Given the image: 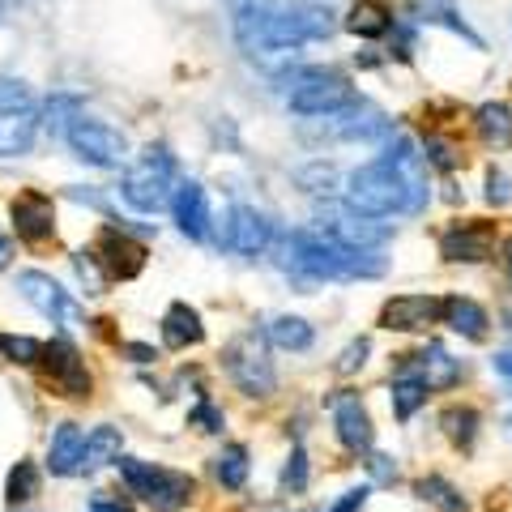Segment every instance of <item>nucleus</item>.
Returning a JSON list of instances; mask_svg holds the SVG:
<instances>
[{"instance_id": "obj_1", "label": "nucleus", "mask_w": 512, "mask_h": 512, "mask_svg": "<svg viewBox=\"0 0 512 512\" xmlns=\"http://www.w3.org/2000/svg\"><path fill=\"white\" fill-rule=\"evenodd\" d=\"M427 197H431L427 163L419 146L402 133H393L380 158L350 171L346 180V210L363 218H393V214L414 218L427 210Z\"/></svg>"}, {"instance_id": "obj_2", "label": "nucleus", "mask_w": 512, "mask_h": 512, "mask_svg": "<svg viewBox=\"0 0 512 512\" xmlns=\"http://www.w3.org/2000/svg\"><path fill=\"white\" fill-rule=\"evenodd\" d=\"M333 9L308 0H235V39L252 60H282L286 52L329 39Z\"/></svg>"}, {"instance_id": "obj_3", "label": "nucleus", "mask_w": 512, "mask_h": 512, "mask_svg": "<svg viewBox=\"0 0 512 512\" xmlns=\"http://www.w3.org/2000/svg\"><path fill=\"white\" fill-rule=\"evenodd\" d=\"M286 269H295L308 282H355V278H380L389 261H384V252L372 248H350L342 239H333L325 227H299L291 231L286 239Z\"/></svg>"}, {"instance_id": "obj_4", "label": "nucleus", "mask_w": 512, "mask_h": 512, "mask_svg": "<svg viewBox=\"0 0 512 512\" xmlns=\"http://www.w3.org/2000/svg\"><path fill=\"white\" fill-rule=\"evenodd\" d=\"M171 192H175V158L167 146H146L128 163L120 180V197L137 214H158L163 205H171Z\"/></svg>"}, {"instance_id": "obj_5", "label": "nucleus", "mask_w": 512, "mask_h": 512, "mask_svg": "<svg viewBox=\"0 0 512 512\" xmlns=\"http://www.w3.org/2000/svg\"><path fill=\"white\" fill-rule=\"evenodd\" d=\"M350 99H355V86H350V77L338 69L308 64V69L286 73V103H291L295 116H308V120L333 116V111H342Z\"/></svg>"}, {"instance_id": "obj_6", "label": "nucleus", "mask_w": 512, "mask_h": 512, "mask_svg": "<svg viewBox=\"0 0 512 512\" xmlns=\"http://www.w3.org/2000/svg\"><path fill=\"white\" fill-rule=\"evenodd\" d=\"M116 466H120L124 487L141 495V500L158 512H180L192 500V491H197L192 474H184V470H167V466H154V461H141V457H120Z\"/></svg>"}, {"instance_id": "obj_7", "label": "nucleus", "mask_w": 512, "mask_h": 512, "mask_svg": "<svg viewBox=\"0 0 512 512\" xmlns=\"http://www.w3.org/2000/svg\"><path fill=\"white\" fill-rule=\"evenodd\" d=\"M222 367H227V376L244 397H274L278 389V372H274V359H269L265 333H239L222 350Z\"/></svg>"}, {"instance_id": "obj_8", "label": "nucleus", "mask_w": 512, "mask_h": 512, "mask_svg": "<svg viewBox=\"0 0 512 512\" xmlns=\"http://www.w3.org/2000/svg\"><path fill=\"white\" fill-rule=\"evenodd\" d=\"M43 376L47 384L60 393V397H73V402H86L90 389H94V380H90V367L82 359V350H77L69 338H52V342H43Z\"/></svg>"}, {"instance_id": "obj_9", "label": "nucleus", "mask_w": 512, "mask_h": 512, "mask_svg": "<svg viewBox=\"0 0 512 512\" xmlns=\"http://www.w3.org/2000/svg\"><path fill=\"white\" fill-rule=\"evenodd\" d=\"M64 141L69 150L90 167H120L124 163V133H116L111 124L94 120V116H73L69 128H64Z\"/></svg>"}, {"instance_id": "obj_10", "label": "nucleus", "mask_w": 512, "mask_h": 512, "mask_svg": "<svg viewBox=\"0 0 512 512\" xmlns=\"http://www.w3.org/2000/svg\"><path fill=\"white\" fill-rule=\"evenodd\" d=\"M18 291H22V299L30 303V308H35L39 316H47L52 325H77V320H82L77 299L64 291L52 274H43V269H22V274H18Z\"/></svg>"}, {"instance_id": "obj_11", "label": "nucleus", "mask_w": 512, "mask_h": 512, "mask_svg": "<svg viewBox=\"0 0 512 512\" xmlns=\"http://www.w3.org/2000/svg\"><path fill=\"white\" fill-rule=\"evenodd\" d=\"M316 133L342 137V141H376V137H389V133H393V120L384 116L376 103L350 99L342 111H333V116H320V128H316Z\"/></svg>"}, {"instance_id": "obj_12", "label": "nucleus", "mask_w": 512, "mask_h": 512, "mask_svg": "<svg viewBox=\"0 0 512 512\" xmlns=\"http://www.w3.org/2000/svg\"><path fill=\"white\" fill-rule=\"evenodd\" d=\"M222 248H231L239 256H261L269 244H274V222L265 214H256L252 205H231L227 214H222Z\"/></svg>"}, {"instance_id": "obj_13", "label": "nucleus", "mask_w": 512, "mask_h": 512, "mask_svg": "<svg viewBox=\"0 0 512 512\" xmlns=\"http://www.w3.org/2000/svg\"><path fill=\"white\" fill-rule=\"evenodd\" d=\"M94 252V261L103 265V274L107 278H120V282H133L141 269H146V244L141 239H133L124 227H107L103 235H99V244L90 248Z\"/></svg>"}, {"instance_id": "obj_14", "label": "nucleus", "mask_w": 512, "mask_h": 512, "mask_svg": "<svg viewBox=\"0 0 512 512\" xmlns=\"http://www.w3.org/2000/svg\"><path fill=\"white\" fill-rule=\"evenodd\" d=\"M9 218H13L18 239H26V244H47V239H56V205L39 188L18 192L9 205Z\"/></svg>"}, {"instance_id": "obj_15", "label": "nucleus", "mask_w": 512, "mask_h": 512, "mask_svg": "<svg viewBox=\"0 0 512 512\" xmlns=\"http://www.w3.org/2000/svg\"><path fill=\"white\" fill-rule=\"evenodd\" d=\"M495 248V227L491 222H453L440 235V256L444 261H461V265H483L491 261Z\"/></svg>"}, {"instance_id": "obj_16", "label": "nucleus", "mask_w": 512, "mask_h": 512, "mask_svg": "<svg viewBox=\"0 0 512 512\" xmlns=\"http://www.w3.org/2000/svg\"><path fill=\"white\" fill-rule=\"evenodd\" d=\"M329 406H333V431H338L342 448H350V453H372L376 427H372V414H367L363 397L359 393H338Z\"/></svg>"}, {"instance_id": "obj_17", "label": "nucleus", "mask_w": 512, "mask_h": 512, "mask_svg": "<svg viewBox=\"0 0 512 512\" xmlns=\"http://www.w3.org/2000/svg\"><path fill=\"white\" fill-rule=\"evenodd\" d=\"M440 320V299L436 295H393L380 308V325L389 333H423Z\"/></svg>"}, {"instance_id": "obj_18", "label": "nucleus", "mask_w": 512, "mask_h": 512, "mask_svg": "<svg viewBox=\"0 0 512 512\" xmlns=\"http://www.w3.org/2000/svg\"><path fill=\"white\" fill-rule=\"evenodd\" d=\"M402 363H397V372H410L419 376L427 389H453V384L461 380V359H453L444 346H423L419 355H397Z\"/></svg>"}, {"instance_id": "obj_19", "label": "nucleus", "mask_w": 512, "mask_h": 512, "mask_svg": "<svg viewBox=\"0 0 512 512\" xmlns=\"http://www.w3.org/2000/svg\"><path fill=\"white\" fill-rule=\"evenodd\" d=\"M171 214H175V227H180L188 239H205L210 235V197L197 180H180L171 192Z\"/></svg>"}, {"instance_id": "obj_20", "label": "nucleus", "mask_w": 512, "mask_h": 512, "mask_svg": "<svg viewBox=\"0 0 512 512\" xmlns=\"http://www.w3.org/2000/svg\"><path fill=\"white\" fill-rule=\"evenodd\" d=\"M82 457H86V431L77 423H56L52 440H47V470L56 478H73L82 474Z\"/></svg>"}, {"instance_id": "obj_21", "label": "nucleus", "mask_w": 512, "mask_h": 512, "mask_svg": "<svg viewBox=\"0 0 512 512\" xmlns=\"http://www.w3.org/2000/svg\"><path fill=\"white\" fill-rule=\"evenodd\" d=\"M39 107H22V111H0V158H22L35 150L39 137Z\"/></svg>"}, {"instance_id": "obj_22", "label": "nucleus", "mask_w": 512, "mask_h": 512, "mask_svg": "<svg viewBox=\"0 0 512 512\" xmlns=\"http://www.w3.org/2000/svg\"><path fill=\"white\" fill-rule=\"evenodd\" d=\"M440 325H448L470 342H483L487 329H491V316H487L483 303H474L466 295H448V299H440Z\"/></svg>"}, {"instance_id": "obj_23", "label": "nucleus", "mask_w": 512, "mask_h": 512, "mask_svg": "<svg viewBox=\"0 0 512 512\" xmlns=\"http://www.w3.org/2000/svg\"><path fill=\"white\" fill-rule=\"evenodd\" d=\"M205 338V325H201V312L188 308V303H171L163 312V342L171 350H188Z\"/></svg>"}, {"instance_id": "obj_24", "label": "nucleus", "mask_w": 512, "mask_h": 512, "mask_svg": "<svg viewBox=\"0 0 512 512\" xmlns=\"http://www.w3.org/2000/svg\"><path fill=\"white\" fill-rule=\"evenodd\" d=\"M393 26H397V18L384 0H355V9H350V18H346V30L359 39H384Z\"/></svg>"}, {"instance_id": "obj_25", "label": "nucleus", "mask_w": 512, "mask_h": 512, "mask_svg": "<svg viewBox=\"0 0 512 512\" xmlns=\"http://www.w3.org/2000/svg\"><path fill=\"white\" fill-rule=\"evenodd\" d=\"M265 342H274L278 350H291V355H303V350H312L316 329L303 316H274L265 325Z\"/></svg>"}, {"instance_id": "obj_26", "label": "nucleus", "mask_w": 512, "mask_h": 512, "mask_svg": "<svg viewBox=\"0 0 512 512\" xmlns=\"http://www.w3.org/2000/svg\"><path fill=\"white\" fill-rule=\"evenodd\" d=\"M474 128L487 146H512V107L508 103H483L474 111Z\"/></svg>"}, {"instance_id": "obj_27", "label": "nucleus", "mask_w": 512, "mask_h": 512, "mask_svg": "<svg viewBox=\"0 0 512 512\" xmlns=\"http://www.w3.org/2000/svg\"><path fill=\"white\" fill-rule=\"evenodd\" d=\"M414 495H419L423 504H431V508H440V512H466L470 508V500L461 495L448 478H440V474H423L419 483H414Z\"/></svg>"}, {"instance_id": "obj_28", "label": "nucleus", "mask_w": 512, "mask_h": 512, "mask_svg": "<svg viewBox=\"0 0 512 512\" xmlns=\"http://www.w3.org/2000/svg\"><path fill=\"white\" fill-rule=\"evenodd\" d=\"M248 470H252V461H248V448L244 444H227L222 453L214 457V478L227 491H244L248 483Z\"/></svg>"}, {"instance_id": "obj_29", "label": "nucleus", "mask_w": 512, "mask_h": 512, "mask_svg": "<svg viewBox=\"0 0 512 512\" xmlns=\"http://www.w3.org/2000/svg\"><path fill=\"white\" fill-rule=\"evenodd\" d=\"M120 427H94L90 436H86V457H82V470L90 474V470H99V466H107V461H120Z\"/></svg>"}, {"instance_id": "obj_30", "label": "nucleus", "mask_w": 512, "mask_h": 512, "mask_svg": "<svg viewBox=\"0 0 512 512\" xmlns=\"http://www.w3.org/2000/svg\"><path fill=\"white\" fill-rule=\"evenodd\" d=\"M393 414H397V419H414V410H419L423 402H427V397H431V389H427V384L419 380V376H410V372H397L393 376Z\"/></svg>"}, {"instance_id": "obj_31", "label": "nucleus", "mask_w": 512, "mask_h": 512, "mask_svg": "<svg viewBox=\"0 0 512 512\" xmlns=\"http://www.w3.org/2000/svg\"><path fill=\"white\" fill-rule=\"evenodd\" d=\"M478 410L474 406H448L444 414H440V427H444V436L453 440L457 448H474V440H478Z\"/></svg>"}, {"instance_id": "obj_32", "label": "nucleus", "mask_w": 512, "mask_h": 512, "mask_svg": "<svg viewBox=\"0 0 512 512\" xmlns=\"http://www.w3.org/2000/svg\"><path fill=\"white\" fill-rule=\"evenodd\" d=\"M427 22H440V26H448L453 30V35H461L466 39L470 47H478V52H483V35H478V30L461 18V9L453 5V0H427Z\"/></svg>"}, {"instance_id": "obj_33", "label": "nucleus", "mask_w": 512, "mask_h": 512, "mask_svg": "<svg viewBox=\"0 0 512 512\" xmlns=\"http://www.w3.org/2000/svg\"><path fill=\"white\" fill-rule=\"evenodd\" d=\"M39 495V466L35 461H18V466L9 470V483H5V500L9 504H26Z\"/></svg>"}, {"instance_id": "obj_34", "label": "nucleus", "mask_w": 512, "mask_h": 512, "mask_svg": "<svg viewBox=\"0 0 512 512\" xmlns=\"http://www.w3.org/2000/svg\"><path fill=\"white\" fill-rule=\"evenodd\" d=\"M0 355L9 363H39L43 359V342L39 338H22V333H0Z\"/></svg>"}, {"instance_id": "obj_35", "label": "nucleus", "mask_w": 512, "mask_h": 512, "mask_svg": "<svg viewBox=\"0 0 512 512\" xmlns=\"http://www.w3.org/2000/svg\"><path fill=\"white\" fill-rule=\"evenodd\" d=\"M303 487H308V448L295 444L291 457H286V466H282V491L286 495H299Z\"/></svg>"}, {"instance_id": "obj_36", "label": "nucleus", "mask_w": 512, "mask_h": 512, "mask_svg": "<svg viewBox=\"0 0 512 512\" xmlns=\"http://www.w3.org/2000/svg\"><path fill=\"white\" fill-rule=\"evenodd\" d=\"M73 269H77V278H82L86 295H103V286H107V274H103V265L94 261V252H90V248H82V252L73 256Z\"/></svg>"}, {"instance_id": "obj_37", "label": "nucleus", "mask_w": 512, "mask_h": 512, "mask_svg": "<svg viewBox=\"0 0 512 512\" xmlns=\"http://www.w3.org/2000/svg\"><path fill=\"white\" fill-rule=\"evenodd\" d=\"M423 163H427V167H436V171H453V167L461 163V154L453 150V141L427 137V141H423Z\"/></svg>"}, {"instance_id": "obj_38", "label": "nucleus", "mask_w": 512, "mask_h": 512, "mask_svg": "<svg viewBox=\"0 0 512 512\" xmlns=\"http://www.w3.org/2000/svg\"><path fill=\"white\" fill-rule=\"evenodd\" d=\"M73 116H82L77 99H69V94H52V99H47V128H52V133L64 137V128H69Z\"/></svg>"}, {"instance_id": "obj_39", "label": "nucleus", "mask_w": 512, "mask_h": 512, "mask_svg": "<svg viewBox=\"0 0 512 512\" xmlns=\"http://www.w3.org/2000/svg\"><path fill=\"white\" fill-rule=\"evenodd\" d=\"M367 355H372V342H367V338H355V342H350V346L342 350V355H338V363H333V372H338V376H355L359 367L367 363Z\"/></svg>"}, {"instance_id": "obj_40", "label": "nucleus", "mask_w": 512, "mask_h": 512, "mask_svg": "<svg viewBox=\"0 0 512 512\" xmlns=\"http://www.w3.org/2000/svg\"><path fill=\"white\" fill-rule=\"evenodd\" d=\"M22 107H35L26 82H18V77H0V111H22Z\"/></svg>"}, {"instance_id": "obj_41", "label": "nucleus", "mask_w": 512, "mask_h": 512, "mask_svg": "<svg viewBox=\"0 0 512 512\" xmlns=\"http://www.w3.org/2000/svg\"><path fill=\"white\" fill-rule=\"evenodd\" d=\"M188 423H192V427H201V431H210V436H214V431H222V423H227V419H222V410L210 402V397H201V402L188 410Z\"/></svg>"}, {"instance_id": "obj_42", "label": "nucleus", "mask_w": 512, "mask_h": 512, "mask_svg": "<svg viewBox=\"0 0 512 512\" xmlns=\"http://www.w3.org/2000/svg\"><path fill=\"white\" fill-rule=\"evenodd\" d=\"M363 457H367L363 466H367V474H372L376 483H384V487H393V483H397V466H393V457L376 453V448H372V453H363Z\"/></svg>"}, {"instance_id": "obj_43", "label": "nucleus", "mask_w": 512, "mask_h": 512, "mask_svg": "<svg viewBox=\"0 0 512 512\" xmlns=\"http://www.w3.org/2000/svg\"><path fill=\"white\" fill-rule=\"evenodd\" d=\"M487 201L495 205V210H504V205L512 201V184H508V175L504 171H487Z\"/></svg>"}, {"instance_id": "obj_44", "label": "nucleus", "mask_w": 512, "mask_h": 512, "mask_svg": "<svg viewBox=\"0 0 512 512\" xmlns=\"http://www.w3.org/2000/svg\"><path fill=\"white\" fill-rule=\"evenodd\" d=\"M367 495H372V487H355V491H346L338 504H333L329 512H363V504H367Z\"/></svg>"}, {"instance_id": "obj_45", "label": "nucleus", "mask_w": 512, "mask_h": 512, "mask_svg": "<svg viewBox=\"0 0 512 512\" xmlns=\"http://www.w3.org/2000/svg\"><path fill=\"white\" fill-rule=\"evenodd\" d=\"M120 355H128L133 363H154L158 359L154 346H146V342H120Z\"/></svg>"}, {"instance_id": "obj_46", "label": "nucleus", "mask_w": 512, "mask_h": 512, "mask_svg": "<svg viewBox=\"0 0 512 512\" xmlns=\"http://www.w3.org/2000/svg\"><path fill=\"white\" fill-rule=\"evenodd\" d=\"M90 512H133L124 500H107V495H94L90 500Z\"/></svg>"}, {"instance_id": "obj_47", "label": "nucleus", "mask_w": 512, "mask_h": 512, "mask_svg": "<svg viewBox=\"0 0 512 512\" xmlns=\"http://www.w3.org/2000/svg\"><path fill=\"white\" fill-rule=\"evenodd\" d=\"M491 363H495V372H500L504 380H512V350H500V355H495Z\"/></svg>"}, {"instance_id": "obj_48", "label": "nucleus", "mask_w": 512, "mask_h": 512, "mask_svg": "<svg viewBox=\"0 0 512 512\" xmlns=\"http://www.w3.org/2000/svg\"><path fill=\"white\" fill-rule=\"evenodd\" d=\"M9 261H13V244H9L5 235H0V274H5V269H9Z\"/></svg>"}, {"instance_id": "obj_49", "label": "nucleus", "mask_w": 512, "mask_h": 512, "mask_svg": "<svg viewBox=\"0 0 512 512\" xmlns=\"http://www.w3.org/2000/svg\"><path fill=\"white\" fill-rule=\"evenodd\" d=\"M504 269H508V282H512V239L504 244Z\"/></svg>"}, {"instance_id": "obj_50", "label": "nucleus", "mask_w": 512, "mask_h": 512, "mask_svg": "<svg viewBox=\"0 0 512 512\" xmlns=\"http://www.w3.org/2000/svg\"><path fill=\"white\" fill-rule=\"evenodd\" d=\"M504 427H508V436H512V410H508V419H504Z\"/></svg>"}, {"instance_id": "obj_51", "label": "nucleus", "mask_w": 512, "mask_h": 512, "mask_svg": "<svg viewBox=\"0 0 512 512\" xmlns=\"http://www.w3.org/2000/svg\"><path fill=\"white\" fill-rule=\"evenodd\" d=\"M0 9H5V0H0Z\"/></svg>"}]
</instances>
